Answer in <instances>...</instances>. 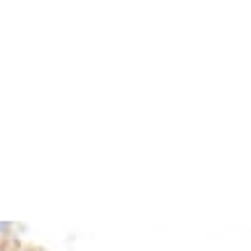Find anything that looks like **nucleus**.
Masks as SVG:
<instances>
[{
  "label": "nucleus",
  "instance_id": "f257e3e1",
  "mask_svg": "<svg viewBox=\"0 0 251 251\" xmlns=\"http://www.w3.org/2000/svg\"><path fill=\"white\" fill-rule=\"evenodd\" d=\"M0 251H21V242L16 240V235H12L0 244Z\"/></svg>",
  "mask_w": 251,
  "mask_h": 251
},
{
  "label": "nucleus",
  "instance_id": "f03ea898",
  "mask_svg": "<svg viewBox=\"0 0 251 251\" xmlns=\"http://www.w3.org/2000/svg\"><path fill=\"white\" fill-rule=\"evenodd\" d=\"M14 233V224H9V221H0V244L5 242L7 237H12Z\"/></svg>",
  "mask_w": 251,
  "mask_h": 251
},
{
  "label": "nucleus",
  "instance_id": "7ed1b4c3",
  "mask_svg": "<svg viewBox=\"0 0 251 251\" xmlns=\"http://www.w3.org/2000/svg\"><path fill=\"white\" fill-rule=\"evenodd\" d=\"M21 251H37V249H28V247H21Z\"/></svg>",
  "mask_w": 251,
  "mask_h": 251
}]
</instances>
